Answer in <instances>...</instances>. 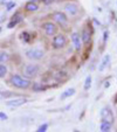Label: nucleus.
<instances>
[{"mask_svg": "<svg viewBox=\"0 0 117 132\" xmlns=\"http://www.w3.org/2000/svg\"><path fill=\"white\" fill-rule=\"evenodd\" d=\"M8 83L12 85L15 89H20V90H26L28 88H30L32 85V82H30L29 78L25 77L22 75L19 74H12L10 76V80H8Z\"/></svg>", "mask_w": 117, "mask_h": 132, "instance_id": "nucleus-1", "label": "nucleus"}, {"mask_svg": "<svg viewBox=\"0 0 117 132\" xmlns=\"http://www.w3.org/2000/svg\"><path fill=\"white\" fill-rule=\"evenodd\" d=\"M67 43H68V39L65 34H62V33H60V34L56 33L52 39V47L56 50L65 48L66 46H67Z\"/></svg>", "mask_w": 117, "mask_h": 132, "instance_id": "nucleus-2", "label": "nucleus"}, {"mask_svg": "<svg viewBox=\"0 0 117 132\" xmlns=\"http://www.w3.org/2000/svg\"><path fill=\"white\" fill-rule=\"evenodd\" d=\"M26 57L32 61H40L45 57V50L41 48H29L25 52Z\"/></svg>", "mask_w": 117, "mask_h": 132, "instance_id": "nucleus-3", "label": "nucleus"}, {"mask_svg": "<svg viewBox=\"0 0 117 132\" xmlns=\"http://www.w3.org/2000/svg\"><path fill=\"white\" fill-rule=\"evenodd\" d=\"M52 19L53 22H55L57 26H60L62 28H66L68 26V16L65 12H61V11H56L52 14Z\"/></svg>", "mask_w": 117, "mask_h": 132, "instance_id": "nucleus-4", "label": "nucleus"}, {"mask_svg": "<svg viewBox=\"0 0 117 132\" xmlns=\"http://www.w3.org/2000/svg\"><path fill=\"white\" fill-rule=\"evenodd\" d=\"M39 71H40V67L37 64H33V63H28V64H26L25 67L22 68L24 76L29 78V80L33 77H35V76L39 74Z\"/></svg>", "mask_w": 117, "mask_h": 132, "instance_id": "nucleus-5", "label": "nucleus"}, {"mask_svg": "<svg viewBox=\"0 0 117 132\" xmlns=\"http://www.w3.org/2000/svg\"><path fill=\"white\" fill-rule=\"evenodd\" d=\"M41 28L43 29L46 36H48V37L54 36L57 33V25L55 22H52V21H46V22H43L42 25H41Z\"/></svg>", "mask_w": 117, "mask_h": 132, "instance_id": "nucleus-6", "label": "nucleus"}, {"mask_svg": "<svg viewBox=\"0 0 117 132\" xmlns=\"http://www.w3.org/2000/svg\"><path fill=\"white\" fill-rule=\"evenodd\" d=\"M63 11L67 14V16H76L79 14V12H80V6L75 3L69 1V3H67L63 6Z\"/></svg>", "mask_w": 117, "mask_h": 132, "instance_id": "nucleus-7", "label": "nucleus"}, {"mask_svg": "<svg viewBox=\"0 0 117 132\" xmlns=\"http://www.w3.org/2000/svg\"><path fill=\"white\" fill-rule=\"evenodd\" d=\"M92 33H94V30L90 29V28H88L87 26H85V27H83L82 32H81V34H80L81 40H82L83 45H89V43H90V41H91Z\"/></svg>", "mask_w": 117, "mask_h": 132, "instance_id": "nucleus-8", "label": "nucleus"}, {"mask_svg": "<svg viewBox=\"0 0 117 132\" xmlns=\"http://www.w3.org/2000/svg\"><path fill=\"white\" fill-rule=\"evenodd\" d=\"M72 41H73V45H74L75 50L80 52V50L82 49V47H83V43H82V40H81L80 34L76 33V32L73 33L72 34Z\"/></svg>", "mask_w": 117, "mask_h": 132, "instance_id": "nucleus-9", "label": "nucleus"}, {"mask_svg": "<svg viewBox=\"0 0 117 132\" xmlns=\"http://www.w3.org/2000/svg\"><path fill=\"white\" fill-rule=\"evenodd\" d=\"M24 10H25L27 13H35V12H37V11L40 10V6H39L37 3L33 1V0H29V1H27V3L25 4Z\"/></svg>", "mask_w": 117, "mask_h": 132, "instance_id": "nucleus-10", "label": "nucleus"}, {"mask_svg": "<svg viewBox=\"0 0 117 132\" xmlns=\"http://www.w3.org/2000/svg\"><path fill=\"white\" fill-rule=\"evenodd\" d=\"M101 120H109V122L114 123V115L109 108L105 106L101 110Z\"/></svg>", "mask_w": 117, "mask_h": 132, "instance_id": "nucleus-11", "label": "nucleus"}, {"mask_svg": "<svg viewBox=\"0 0 117 132\" xmlns=\"http://www.w3.org/2000/svg\"><path fill=\"white\" fill-rule=\"evenodd\" d=\"M26 102H27V98L20 97V98H14V100L7 101V102H6V105H7V106H11V108H18V106L24 105Z\"/></svg>", "mask_w": 117, "mask_h": 132, "instance_id": "nucleus-12", "label": "nucleus"}, {"mask_svg": "<svg viewBox=\"0 0 117 132\" xmlns=\"http://www.w3.org/2000/svg\"><path fill=\"white\" fill-rule=\"evenodd\" d=\"M112 126V123L109 122V120H101V124H100V131L102 132H109L111 130Z\"/></svg>", "mask_w": 117, "mask_h": 132, "instance_id": "nucleus-13", "label": "nucleus"}, {"mask_svg": "<svg viewBox=\"0 0 117 132\" xmlns=\"http://www.w3.org/2000/svg\"><path fill=\"white\" fill-rule=\"evenodd\" d=\"M109 61H110V55H105L104 57H103L102 62H101V64L98 65V71H104V69L108 67V64H109Z\"/></svg>", "mask_w": 117, "mask_h": 132, "instance_id": "nucleus-14", "label": "nucleus"}, {"mask_svg": "<svg viewBox=\"0 0 117 132\" xmlns=\"http://www.w3.org/2000/svg\"><path fill=\"white\" fill-rule=\"evenodd\" d=\"M74 94H75V89H74V88H68V89H66L65 91L61 94L60 100L63 101V100H66V98H68V97H70V96H73Z\"/></svg>", "mask_w": 117, "mask_h": 132, "instance_id": "nucleus-15", "label": "nucleus"}, {"mask_svg": "<svg viewBox=\"0 0 117 132\" xmlns=\"http://www.w3.org/2000/svg\"><path fill=\"white\" fill-rule=\"evenodd\" d=\"M30 87H32V90L34 92H41V91H45V90L47 89V87H45L42 83H39V82L33 83V85H30Z\"/></svg>", "mask_w": 117, "mask_h": 132, "instance_id": "nucleus-16", "label": "nucleus"}, {"mask_svg": "<svg viewBox=\"0 0 117 132\" xmlns=\"http://www.w3.org/2000/svg\"><path fill=\"white\" fill-rule=\"evenodd\" d=\"M8 74V68L6 64L0 63V78H5Z\"/></svg>", "mask_w": 117, "mask_h": 132, "instance_id": "nucleus-17", "label": "nucleus"}, {"mask_svg": "<svg viewBox=\"0 0 117 132\" xmlns=\"http://www.w3.org/2000/svg\"><path fill=\"white\" fill-rule=\"evenodd\" d=\"M21 20H22V15H21V13L20 12H17L12 16V20H11V21H12V22H14L15 25H18V23L20 22Z\"/></svg>", "mask_w": 117, "mask_h": 132, "instance_id": "nucleus-18", "label": "nucleus"}, {"mask_svg": "<svg viewBox=\"0 0 117 132\" xmlns=\"http://www.w3.org/2000/svg\"><path fill=\"white\" fill-rule=\"evenodd\" d=\"M10 60V54L7 52H0V63H5Z\"/></svg>", "mask_w": 117, "mask_h": 132, "instance_id": "nucleus-19", "label": "nucleus"}, {"mask_svg": "<svg viewBox=\"0 0 117 132\" xmlns=\"http://www.w3.org/2000/svg\"><path fill=\"white\" fill-rule=\"evenodd\" d=\"M91 81H92L91 76H90V75H88L87 77H85L84 85H83V89H84V90H89V89H90V87H91Z\"/></svg>", "mask_w": 117, "mask_h": 132, "instance_id": "nucleus-20", "label": "nucleus"}, {"mask_svg": "<svg viewBox=\"0 0 117 132\" xmlns=\"http://www.w3.org/2000/svg\"><path fill=\"white\" fill-rule=\"evenodd\" d=\"M20 39L24 41V42H26V43L29 42V41H30V35H29V33H28V32H22V33L20 34Z\"/></svg>", "mask_w": 117, "mask_h": 132, "instance_id": "nucleus-21", "label": "nucleus"}, {"mask_svg": "<svg viewBox=\"0 0 117 132\" xmlns=\"http://www.w3.org/2000/svg\"><path fill=\"white\" fill-rule=\"evenodd\" d=\"M47 129H48V124H47V123H45V124L40 125V126L37 127L36 131L37 132H46V131H47Z\"/></svg>", "mask_w": 117, "mask_h": 132, "instance_id": "nucleus-22", "label": "nucleus"}, {"mask_svg": "<svg viewBox=\"0 0 117 132\" xmlns=\"http://www.w3.org/2000/svg\"><path fill=\"white\" fill-rule=\"evenodd\" d=\"M15 7V3L14 1H10V3H6V11H11Z\"/></svg>", "mask_w": 117, "mask_h": 132, "instance_id": "nucleus-23", "label": "nucleus"}, {"mask_svg": "<svg viewBox=\"0 0 117 132\" xmlns=\"http://www.w3.org/2000/svg\"><path fill=\"white\" fill-rule=\"evenodd\" d=\"M108 37H109V32H107V30H105L104 32V34H103V42H107V40H108Z\"/></svg>", "mask_w": 117, "mask_h": 132, "instance_id": "nucleus-24", "label": "nucleus"}, {"mask_svg": "<svg viewBox=\"0 0 117 132\" xmlns=\"http://www.w3.org/2000/svg\"><path fill=\"white\" fill-rule=\"evenodd\" d=\"M41 3H43L45 5H50V4H53L55 1V0H40Z\"/></svg>", "mask_w": 117, "mask_h": 132, "instance_id": "nucleus-25", "label": "nucleus"}, {"mask_svg": "<svg viewBox=\"0 0 117 132\" xmlns=\"http://www.w3.org/2000/svg\"><path fill=\"white\" fill-rule=\"evenodd\" d=\"M0 119H1V120H6V119H7V115H6L5 112H0Z\"/></svg>", "mask_w": 117, "mask_h": 132, "instance_id": "nucleus-26", "label": "nucleus"}, {"mask_svg": "<svg viewBox=\"0 0 117 132\" xmlns=\"http://www.w3.org/2000/svg\"><path fill=\"white\" fill-rule=\"evenodd\" d=\"M4 98H5V92L0 91V100H4Z\"/></svg>", "mask_w": 117, "mask_h": 132, "instance_id": "nucleus-27", "label": "nucleus"}, {"mask_svg": "<svg viewBox=\"0 0 117 132\" xmlns=\"http://www.w3.org/2000/svg\"><path fill=\"white\" fill-rule=\"evenodd\" d=\"M104 87H105V88H109V87H110V83H109V82H107V83H105Z\"/></svg>", "mask_w": 117, "mask_h": 132, "instance_id": "nucleus-28", "label": "nucleus"}, {"mask_svg": "<svg viewBox=\"0 0 117 132\" xmlns=\"http://www.w3.org/2000/svg\"><path fill=\"white\" fill-rule=\"evenodd\" d=\"M115 103L117 104V96H116V98H115Z\"/></svg>", "mask_w": 117, "mask_h": 132, "instance_id": "nucleus-29", "label": "nucleus"}, {"mask_svg": "<svg viewBox=\"0 0 117 132\" xmlns=\"http://www.w3.org/2000/svg\"><path fill=\"white\" fill-rule=\"evenodd\" d=\"M1 1H3V3H5V1H7V0H1Z\"/></svg>", "mask_w": 117, "mask_h": 132, "instance_id": "nucleus-30", "label": "nucleus"}, {"mask_svg": "<svg viewBox=\"0 0 117 132\" xmlns=\"http://www.w3.org/2000/svg\"><path fill=\"white\" fill-rule=\"evenodd\" d=\"M0 30H1V28H0Z\"/></svg>", "mask_w": 117, "mask_h": 132, "instance_id": "nucleus-31", "label": "nucleus"}]
</instances>
